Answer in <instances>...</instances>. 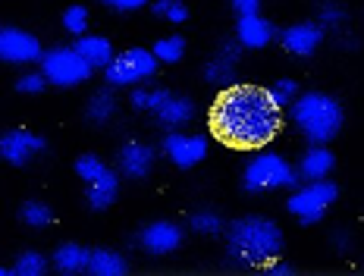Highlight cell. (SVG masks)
<instances>
[{"label": "cell", "mask_w": 364, "mask_h": 276, "mask_svg": "<svg viewBox=\"0 0 364 276\" xmlns=\"http://www.w3.org/2000/svg\"><path fill=\"white\" fill-rule=\"evenodd\" d=\"M283 126V110L270 101L267 88L230 85L210 107V129L220 142L252 151L273 142Z\"/></svg>", "instance_id": "obj_1"}, {"label": "cell", "mask_w": 364, "mask_h": 276, "mask_svg": "<svg viewBox=\"0 0 364 276\" xmlns=\"http://www.w3.org/2000/svg\"><path fill=\"white\" fill-rule=\"evenodd\" d=\"M283 251V233L267 217H242L230 226V255L239 264H267Z\"/></svg>", "instance_id": "obj_2"}, {"label": "cell", "mask_w": 364, "mask_h": 276, "mask_svg": "<svg viewBox=\"0 0 364 276\" xmlns=\"http://www.w3.org/2000/svg\"><path fill=\"white\" fill-rule=\"evenodd\" d=\"M289 110H292V120H295V126H299V132L314 144H327L330 138H336L339 129H343V107L333 101L330 95H321V91L299 95Z\"/></svg>", "instance_id": "obj_3"}, {"label": "cell", "mask_w": 364, "mask_h": 276, "mask_svg": "<svg viewBox=\"0 0 364 276\" xmlns=\"http://www.w3.org/2000/svg\"><path fill=\"white\" fill-rule=\"evenodd\" d=\"M299 173L286 164L283 154H273V151H264L248 160L245 173H242V182H245L248 191H270V189H292Z\"/></svg>", "instance_id": "obj_4"}, {"label": "cell", "mask_w": 364, "mask_h": 276, "mask_svg": "<svg viewBox=\"0 0 364 276\" xmlns=\"http://www.w3.org/2000/svg\"><path fill=\"white\" fill-rule=\"evenodd\" d=\"M41 73H44V79H48V85L73 88V85L88 82L95 66L75 48H54V51L41 53Z\"/></svg>", "instance_id": "obj_5"}, {"label": "cell", "mask_w": 364, "mask_h": 276, "mask_svg": "<svg viewBox=\"0 0 364 276\" xmlns=\"http://www.w3.org/2000/svg\"><path fill=\"white\" fill-rule=\"evenodd\" d=\"M104 69H107V85L110 88L139 85V82H145L157 73V57H154V51L132 48V51L117 53Z\"/></svg>", "instance_id": "obj_6"}, {"label": "cell", "mask_w": 364, "mask_h": 276, "mask_svg": "<svg viewBox=\"0 0 364 276\" xmlns=\"http://www.w3.org/2000/svg\"><path fill=\"white\" fill-rule=\"evenodd\" d=\"M336 195L339 189L330 179H314L289 198V213L299 217V223H317L323 217V211H327V204L336 201Z\"/></svg>", "instance_id": "obj_7"}, {"label": "cell", "mask_w": 364, "mask_h": 276, "mask_svg": "<svg viewBox=\"0 0 364 276\" xmlns=\"http://www.w3.org/2000/svg\"><path fill=\"white\" fill-rule=\"evenodd\" d=\"M0 60L4 63H35L41 60V44L22 28H0Z\"/></svg>", "instance_id": "obj_8"}, {"label": "cell", "mask_w": 364, "mask_h": 276, "mask_svg": "<svg viewBox=\"0 0 364 276\" xmlns=\"http://www.w3.org/2000/svg\"><path fill=\"white\" fill-rule=\"evenodd\" d=\"M164 151H166V157H170L176 166L188 170V166L201 164V160L208 157V138H204V135L170 132V135L164 138Z\"/></svg>", "instance_id": "obj_9"}, {"label": "cell", "mask_w": 364, "mask_h": 276, "mask_svg": "<svg viewBox=\"0 0 364 276\" xmlns=\"http://www.w3.org/2000/svg\"><path fill=\"white\" fill-rule=\"evenodd\" d=\"M139 242L148 255H170V251H176L182 245V229L176 223H170V220H154V223L141 229Z\"/></svg>", "instance_id": "obj_10"}, {"label": "cell", "mask_w": 364, "mask_h": 276, "mask_svg": "<svg viewBox=\"0 0 364 276\" xmlns=\"http://www.w3.org/2000/svg\"><path fill=\"white\" fill-rule=\"evenodd\" d=\"M38 151H44V138H38L32 132H22V129H16V132L0 135V157H4L6 164L22 166L32 154H38Z\"/></svg>", "instance_id": "obj_11"}, {"label": "cell", "mask_w": 364, "mask_h": 276, "mask_svg": "<svg viewBox=\"0 0 364 276\" xmlns=\"http://www.w3.org/2000/svg\"><path fill=\"white\" fill-rule=\"evenodd\" d=\"M283 48L295 53V57H308V53H314L321 48L323 41V28L314 26V22H295V26L283 28Z\"/></svg>", "instance_id": "obj_12"}, {"label": "cell", "mask_w": 364, "mask_h": 276, "mask_svg": "<svg viewBox=\"0 0 364 276\" xmlns=\"http://www.w3.org/2000/svg\"><path fill=\"white\" fill-rule=\"evenodd\" d=\"M236 73H239V48L226 41L217 57L204 66V79L217 88H230L232 82H236Z\"/></svg>", "instance_id": "obj_13"}, {"label": "cell", "mask_w": 364, "mask_h": 276, "mask_svg": "<svg viewBox=\"0 0 364 276\" xmlns=\"http://www.w3.org/2000/svg\"><path fill=\"white\" fill-rule=\"evenodd\" d=\"M154 166V148L145 142H126L119 148V170H123L129 179H145Z\"/></svg>", "instance_id": "obj_14"}, {"label": "cell", "mask_w": 364, "mask_h": 276, "mask_svg": "<svg viewBox=\"0 0 364 276\" xmlns=\"http://www.w3.org/2000/svg\"><path fill=\"white\" fill-rule=\"evenodd\" d=\"M236 38L242 48H267L273 41V26L264 16H257V13H248V16L239 19V28H236Z\"/></svg>", "instance_id": "obj_15"}, {"label": "cell", "mask_w": 364, "mask_h": 276, "mask_svg": "<svg viewBox=\"0 0 364 276\" xmlns=\"http://www.w3.org/2000/svg\"><path fill=\"white\" fill-rule=\"evenodd\" d=\"M88 204L95 207V211H107V207L117 201V191H119V179L113 170H104L97 179L88 182Z\"/></svg>", "instance_id": "obj_16"}, {"label": "cell", "mask_w": 364, "mask_h": 276, "mask_svg": "<svg viewBox=\"0 0 364 276\" xmlns=\"http://www.w3.org/2000/svg\"><path fill=\"white\" fill-rule=\"evenodd\" d=\"M333 166H336V157H333L323 144H314V148L305 154V160H301V176H305L308 182L327 179V176L333 173Z\"/></svg>", "instance_id": "obj_17"}, {"label": "cell", "mask_w": 364, "mask_h": 276, "mask_svg": "<svg viewBox=\"0 0 364 276\" xmlns=\"http://www.w3.org/2000/svg\"><path fill=\"white\" fill-rule=\"evenodd\" d=\"M88 258H91L88 248H82V245H75V242H66L54 251V267L60 273H82V270H88Z\"/></svg>", "instance_id": "obj_18"}, {"label": "cell", "mask_w": 364, "mask_h": 276, "mask_svg": "<svg viewBox=\"0 0 364 276\" xmlns=\"http://www.w3.org/2000/svg\"><path fill=\"white\" fill-rule=\"evenodd\" d=\"M75 51H79L95 69L97 66H107L110 60H113L110 41H107V38H101V35H79V41H75Z\"/></svg>", "instance_id": "obj_19"}, {"label": "cell", "mask_w": 364, "mask_h": 276, "mask_svg": "<svg viewBox=\"0 0 364 276\" xmlns=\"http://www.w3.org/2000/svg\"><path fill=\"white\" fill-rule=\"evenodd\" d=\"M157 120L164 122V126H186L188 120L195 117V107L188 97H173V95H166V101L157 107Z\"/></svg>", "instance_id": "obj_20"}, {"label": "cell", "mask_w": 364, "mask_h": 276, "mask_svg": "<svg viewBox=\"0 0 364 276\" xmlns=\"http://www.w3.org/2000/svg\"><path fill=\"white\" fill-rule=\"evenodd\" d=\"M88 270L95 276H123L126 260H123V255H117V251L97 248V251H91V258H88Z\"/></svg>", "instance_id": "obj_21"}, {"label": "cell", "mask_w": 364, "mask_h": 276, "mask_svg": "<svg viewBox=\"0 0 364 276\" xmlns=\"http://www.w3.org/2000/svg\"><path fill=\"white\" fill-rule=\"evenodd\" d=\"M182 53H186V41H182V35H166V38H161V41L154 44L157 63H179Z\"/></svg>", "instance_id": "obj_22"}, {"label": "cell", "mask_w": 364, "mask_h": 276, "mask_svg": "<svg viewBox=\"0 0 364 276\" xmlns=\"http://www.w3.org/2000/svg\"><path fill=\"white\" fill-rule=\"evenodd\" d=\"M113 113H117V101H113V91H97L95 97L88 101V120L91 122H107Z\"/></svg>", "instance_id": "obj_23"}, {"label": "cell", "mask_w": 364, "mask_h": 276, "mask_svg": "<svg viewBox=\"0 0 364 276\" xmlns=\"http://www.w3.org/2000/svg\"><path fill=\"white\" fill-rule=\"evenodd\" d=\"M19 213H22V223L32 226V229H44V226H50V220H54L50 207L41 204V201H26Z\"/></svg>", "instance_id": "obj_24"}, {"label": "cell", "mask_w": 364, "mask_h": 276, "mask_svg": "<svg viewBox=\"0 0 364 276\" xmlns=\"http://www.w3.org/2000/svg\"><path fill=\"white\" fill-rule=\"evenodd\" d=\"M267 95H270V101L283 110V107H292V101L299 97V88H295L292 79H279V82H273V88H267Z\"/></svg>", "instance_id": "obj_25"}, {"label": "cell", "mask_w": 364, "mask_h": 276, "mask_svg": "<svg viewBox=\"0 0 364 276\" xmlns=\"http://www.w3.org/2000/svg\"><path fill=\"white\" fill-rule=\"evenodd\" d=\"M44 270H48V260L38 255V251H26V255H19L16 267H13V273H19V276H41Z\"/></svg>", "instance_id": "obj_26"}, {"label": "cell", "mask_w": 364, "mask_h": 276, "mask_svg": "<svg viewBox=\"0 0 364 276\" xmlns=\"http://www.w3.org/2000/svg\"><path fill=\"white\" fill-rule=\"evenodd\" d=\"M63 28L70 35H85V28H88V10L85 6H70V10L63 13Z\"/></svg>", "instance_id": "obj_27"}, {"label": "cell", "mask_w": 364, "mask_h": 276, "mask_svg": "<svg viewBox=\"0 0 364 276\" xmlns=\"http://www.w3.org/2000/svg\"><path fill=\"white\" fill-rule=\"evenodd\" d=\"M192 229L201 235H217L220 229H223V220H220V213H210V211H201L192 217Z\"/></svg>", "instance_id": "obj_28"}, {"label": "cell", "mask_w": 364, "mask_h": 276, "mask_svg": "<svg viewBox=\"0 0 364 276\" xmlns=\"http://www.w3.org/2000/svg\"><path fill=\"white\" fill-rule=\"evenodd\" d=\"M154 13L157 16H164V19H170V22H186L188 19V10L179 4V0H157Z\"/></svg>", "instance_id": "obj_29"}, {"label": "cell", "mask_w": 364, "mask_h": 276, "mask_svg": "<svg viewBox=\"0 0 364 276\" xmlns=\"http://www.w3.org/2000/svg\"><path fill=\"white\" fill-rule=\"evenodd\" d=\"M104 170H107V166H104V164H101V160H97L95 154H82L79 160H75V173H79L85 182L97 179V176H101Z\"/></svg>", "instance_id": "obj_30"}, {"label": "cell", "mask_w": 364, "mask_h": 276, "mask_svg": "<svg viewBox=\"0 0 364 276\" xmlns=\"http://www.w3.org/2000/svg\"><path fill=\"white\" fill-rule=\"evenodd\" d=\"M44 85H48L44 73H28L19 79V91H26V95H38V91H44Z\"/></svg>", "instance_id": "obj_31"}, {"label": "cell", "mask_w": 364, "mask_h": 276, "mask_svg": "<svg viewBox=\"0 0 364 276\" xmlns=\"http://www.w3.org/2000/svg\"><path fill=\"white\" fill-rule=\"evenodd\" d=\"M321 19L327 22V26H336V22H343V10H339V6H333V4H323L321 6Z\"/></svg>", "instance_id": "obj_32"}, {"label": "cell", "mask_w": 364, "mask_h": 276, "mask_svg": "<svg viewBox=\"0 0 364 276\" xmlns=\"http://www.w3.org/2000/svg\"><path fill=\"white\" fill-rule=\"evenodd\" d=\"M104 4L117 6V10H139V6H145L148 0H104Z\"/></svg>", "instance_id": "obj_33"}, {"label": "cell", "mask_w": 364, "mask_h": 276, "mask_svg": "<svg viewBox=\"0 0 364 276\" xmlns=\"http://www.w3.org/2000/svg\"><path fill=\"white\" fill-rule=\"evenodd\" d=\"M232 6L242 13V16H248V13H257V6H261V0H232Z\"/></svg>", "instance_id": "obj_34"}, {"label": "cell", "mask_w": 364, "mask_h": 276, "mask_svg": "<svg viewBox=\"0 0 364 276\" xmlns=\"http://www.w3.org/2000/svg\"><path fill=\"white\" fill-rule=\"evenodd\" d=\"M148 101H151V91H145V88H135L132 91V104L139 107V110H148Z\"/></svg>", "instance_id": "obj_35"}, {"label": "cell", "mask_w": 364, "mask_h": 276, "mask_svg": "<svg viewBox=\"0 0 364 276\" xmlns=\"http://www.w3.org/2000/svg\"><path fill=\"white\" fill-rule=\"evenodd\" d=\"M166 101V91H151V101H148V110H157Z\"/></svg>", "instance_id": "obj_36"}, {"label": "cell", "mask_w": 364, "mask_h": 276, "mask_svg": "<svg viewBox=\"0 0 364 276\" xmlns=\"http://www.w3.org/2000/svg\"><path fill=\"white\" fill-rule=\"evenodd\" d=\"M270 276H292V267L289 264H273L270 267Z\"/></svg>", "instance_id": "obj_37"}, {"label": "cell", "mask_w": 364, "mask_h": 276, "mask_svg": "<svg viewBox=\"0 0 364 276\" xmlns=\"http://www.w3.org/2000/svg\"><path fill=\"white\" fill-rule=\"evenodd\" d=\"M0 276H6V267H0Z\"/></svg>", "instance_id": "obj_38"}]
</instances>
